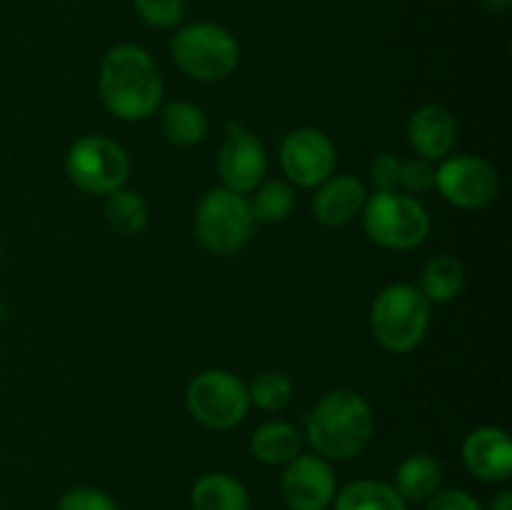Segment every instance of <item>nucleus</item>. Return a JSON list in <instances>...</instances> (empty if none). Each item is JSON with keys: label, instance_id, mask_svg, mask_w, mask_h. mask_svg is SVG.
<instances>
[{"label": "nucleus", "instance_id": "obj_12", "mask_svg": "<svg viewBox=\"0 0 512 510\" xmlns=\"http://www.w3.org/2000/svg\"><path fill=\"white\" fill-rule=\"evenodd\" d=\"M280 493L290 510H325L338 493L335 473L318 453L295 455L280 478Z\"/></svg>", "mask_w": 512, "mask_h": 510}, {"label": "nucleus", "instance_id": "obj_3", "mask_svg": "<svg viewBox=\"0 0 512 510\" xmlns=\"http://www.w3.org/2000/svg\"><path fill=\"white\" fill-rule=\"evenodd\" d=\"M430 328V303L418 285H385L370 308V330L390 353H410Z\"/></svg>", "mask_w": 512, "mask_h": 510}, {"label": "nucleus", "instance_id": "obj_30", "mask_svg": "<svg viewBox=\"0 0 512 510\" xmlns=\"http://www.w3.org/2000/svg\"><path fill=\"white\" fill-rule=\"evenodd\" d=\"M488 510H512V490H500V493L490 500Z\"/></svg>", "mask_w": 512, "mask_h": 510}, {"label": "nucleus", "instance_id": "obj_4", "mask_svg": "<svg viewBox=\"0 0 512 510\" xmlns=\"http://www.w3.org/2000/svg\"><path fill=\"white\" fill-rule=\"evenodd\" d=\"M360 215L368 238L380 248L413 250L430 235L428 210L418 198L403 190H375L368 195Z\"/></svg>", "mask_w": 512, "mask_h": 510}, {"label": "nucleus", "instance_id": "obj_10", "mask_svg": "<svg viewBox=\"0 0 512 510\" xmlns=\"http://www.w3.org/2000/svg\"><path fill=\"white\" fill-rule=\"evenodd\" d=\"M338 150L318 128H298L280 145V168L298 188H318L335 173Z\"/></svg>", "mask_w": 512, "mask_h": 510}, {"label": "nucleus", "instance_id": "obj_11", "mask_svg": "<svg viewBox=\"0 0 512 510\" xmlns=\"http://www.w3.org/2000/svg\"><path fill=\"white\" fill-rule=\"evenodd\" d=\"M218 175L223 188L248 195L268 175V150L263 140L238 120H230L218 153Z\"/></svg>", "mask_w": 512, "mask_h": 510}, {"label": "nucleus", "instance_id": "obj_27", "mask_svg": "<svg viewBox=\"0 0 512 510\" xmlns=\"http://www.w3.org/2000/svg\"><path fill=\"white\" fill-rule=\"evenodd\" d=\"M58 510H118L115 500L98 488H70L60 498Z\"/></svg>", "mask_w": 512, "mask_h": 510}, {"label": "nucleus", "instance_id": "obj_25", "mask_svg": "<svg viewBox=\"0 0 512 510\" xmlns=\"http://www.w3.org/2000/svg\"><path fill=\"white\" fill-rule=\"evenodd\" d=\"M133 5L140 20L158 30L178 28L185 15V0H133Z\"/></svg>", "mask_w": 512, "mask_h": 510}, {"label": "nucleus", "instance_id": "obj_9", "mask_svg": "<svg viewBox=\"0 0 512 510\" xmlns=\"http://www.w3.org/2000/svg\"><path fill=\"white\" fill-rule=\"evenodd\" d=\"M435 188L455 208L483 210L498 198L500 175L485 158L455 155L443 158L440 168H435Z\"/></svg>", "mask_w": 512, "mask_h": 510}, {"label": "nucleus", "instance_id": "obj_23", "mask_svg": "<svg viewBox=\"0 0 512 510\" xmlns=\"http://www.w3.org/2000/svg\"><path fill=\"white\" fill-rule=\"evenodd\" d=\"M295 208L293 185L285 180H265L255 188L250 210H253L255 223H280L288 218Z\"/></svg>", "mask_w": 512, "mask_h": 510}, {"label": "nucleus", "instance_id": "obj_1", "mask_svg": "<svg viewBox=\"0 0 512 510\" xmlns=\"http://www.w3.org/2000/svg\"><path fill=\"white\" fill-rule=\"evenodd\" d=\"M98 88L108 113L128 123H138L160 108L163 75L148 50L123 43L105 53L100 63Z\"/></svg>", "mask_w": 512, "mask_h": 510}, {"label": "nucleus", "instance_id": "obj_28", "mask_svg": "<svg viewBox=\"0 0 512 510\" xmlns=\"http://www.w3.org/2000/svg\"><path fill=\"white\" fill-rule=\"evenodd\" d=\"M400 163L403 160L395 153H380L370 160L368 175L378 193H383V190H400Z\"/></svg>", "mask_w": 512, "mask_h": 510}, {"label": "nucleus", "instance_id": "obj_15", "mask_svg": "<svg viewBox=\"0 0 512 510\" xmlns=\"http://www.w3.org/2000/svg\"><path fill=\"white\" fill-rule=\"evenodd\" d=\"M458 140V125L453 113L438 103L420 105L408 120V143L425 160L448 158Z\"/></svg>", "mask_w": 512, "mask_h": 510}, {"label": "nucleus", "instance_id": "obj_16", "mask_svg": "<svg viewBox=\"0 0 512 510\" xmlns=\"http://www.w3.org/2000/svg\"><path fill=\"white\" fill-rule=\"evenodd\" d=\"M193 510H248L250 495L238 478L228 473H205L190 490Z\"/></svg>", "mask_w": 512, "mask_h": 510}, {"label": "nucleus", "instance_id": "obj_21", "mask_svg": "<svg viewBox=\"0 0 512 510\" xmlns=\"http://www.w3.org/2000/svg\"><path fill=\"white\" fill-rule=\"evenodd\" d=\"M160 128H163V135L173 145L193 148V145L203 143L205 135H208V115H205L203 108H198L195 103L175 100V103L163 108Z\"/></svg>", "mask_w": 512, "mask_h": 510}, {"label": "nucleus", "instance_id": "obj_24", "mask_svg": "<svg viewBox=\"0 0 512 510\" xmlns=\"http://www.w3.org/2000/svg\"><path fill=\"white\" fill-rule=\"evenodd\" d=\"M293 393V380L285 373H280V370H263L248 385L250 403L258 405L265 413H278V410H283L293 400Z\"/></svg>", "mask_w": 512, "mask_h": 510}, {"label": "nucleus", "instance_id": "obj_5", "mask_svg": "<svg viewBox=\"0 0 512 510\" xmlns=\"http://www.w3.org/2000/svg\"><path fill=\"white\" fill-rule=\"evenodd\" d=\"M175 65L200 83H220L238 68L240 48L235 35L218 23H190L170 43Z\"/></svg>", "mask_w": 512, "mask_h": 510}, {"label": "nucleus", "instance_id": "obj_14", "mask_svg": "<svg viewBox=\"0 0 512 510\" xmlns=\"http://www.w3.org/2000/svg\"><path fill=\"white\" fill-rule=\"evenodd\" d=\"M368 200L365 183L355 175H330L325 183L318 185L313 195V215L328 228H343L353 223Z\"/></svg>", "mask_w": 512, "mask_h": 510}, {"label": "nucleus", "instance_id": "obj_17", "mask_svg": "<svg viewBox=\"0 0 512 510\" xmlns=\"http://www.w3.org/2000/svg\"><path fill=\"white\" fill-rule=\"evenodd\" d=\"M440 483H443V468H440L438 460H435L433 455L415 453L408 455V458L398 465L393 488L398 490V495L405 503H408V500L423 503V500H430L438 493Z\"/></svg>", "mask_w": 512, "mask_h": 510}, {"label": "nucleus", "instance_id": "obj_13", "mask_svg": "<svg viewBox=\"0 0 512 510\" xmlns=\"http://www.w3.org/2000/svg\"><path fill=\"white\" fill-rule=\"evenodd\" d=\"M463 463L485 483H505L512 475V443L503 428H475L463 443Z\"/></svg>", "mask_w": 512, "mask_h": 510}, {"label": "nucleus", "instance_id": "obj_20", "mask_svg": "<svg viewBox=\"0 0 512 510\" xmlns=\"http://www.w3.org/2000/svg\"><path fill=\"white\" fill-rule=\"evenodd\" d=\"M465 288V268L455 255L440 253L425 263L423 278H420V293L428 303H450L458 298Z\"/></svg>", "mask_w": 512, "mask_h": 510}, {"label": "nucleus", "instance_id": "obj_29", "mask_svg": "<svg viewBox=\"0 0 512 510\" xmlns=\"http://www.w3.org/2000/svg\"><path fill=\"white\" fill-rule=\"evenodd\" d=\"M425 510H483V505L463 488H448L438 490L433 498L428 500Z\"/></svg>", "mask_w": 512, "mask_h": 510}, {"label": "nucleus", "instance_id": "obj_19", "mask_svg": "<svg viewBox=\"0 0 512 510\" xmlns=\"http://www.w3.org/2000/svg\"><path fill=\"white\" fill-rule=\"evenodd\" d=\"M335 510H408L398 490L385 480H353L333 498Z\"/></svg>", "mask_w": 512, "mask_h": 510}, {"label": "nucleus", "instance_id": "obj_26", "mask_svg": "<svg viewBox=\"0 0 512 510\" xmlns=\"http://www.w3.org/2000/svg\"><path fill=\"white\" fill-rule=\"evenodd\" d=\"M435 188V165L425 158H410L400 163V190L408 195L428 193Z\"/></svg>", "mask_w": 512, "mask_h": 510}, {"label": "nucleus", "instance_id": "obj_7", "mask_svg": "<svg viewBox=\"0 0 512 510\" xmlns=\"http://www.w3.org/2000/svg\"><path fill=\"white\" fill-rule=\"evenodd\" d=\"M65 173L70 183L83 193L108 198L115 190L125 188L130 158L123 145L108 135H83L68 148Z\"/></svg>", "mask_w": 512, "mask_h": 510}, {"label": "nucleus", "instance_id": "obj_8", "mask_svg": "<svg viewBox=\"0 0 512 510\" xmlns=\"http://www.w3.org/2000/svg\"><path fill=\"white\" fill-rule=\"evenodd\" d=\"M185 405L203 428L230 430L243 423L248 415V385L230 370H203L188 383Z\"/></svg>", "mask_w": 512, "mask_h": 510}, {"label": "nucleus", "instance_id": "obj_2", "mask_svg": "<svg viewBox=\"0 0 512 510\" xmlns=\"http://www.w3.org/2000/svg\"><path fill=\"white\" fill-rule=\"evenodd\" d=\"M373 408L355 390H330L310 410L305 435L325 460H350L368 448L373 438Z\"/></svg>", "mask_w": 512, "mask_h": 510}, {"label": "nucleus", "instance_id": "obj_6", "mask_svg": "<svg viewBox=\"0 0 512 510\" xmlns=\"http://www.w3.org/2000/svg\"><path fill=\"white\" fill-rule=\"evenodd\" d=\"M253 225L250 200L228 188L208 190L195 205V238L213 255L238 253L253 235Z\"/></svg>", "mask_w": 512, "mask_h": 510}, {"label": "nucleus", "instance_id": "obj_18", "mask_svg": "<svg viewBox=\"0 0 512 510\" xmlns=\"http://www.w3.org/2000/svg\"><path fill=\"white\" fill-rule=\"evenodd\" d=\"M303 448V435L285 420H268L258 425L250 438V450L265 465H288Z\"/></svg>", "mask_w": 512, "mask_h": 510}, {"label": "nucleus", "instance_id": "obj_22", "mask_svg": "<svg viewBox=\"0 0 512 510\" xmlns=\"http://www.w3.org/2000/svg\"><path fill=\"white\" fill-rule=\"evenodd\" d=\"M148 203L138 190L120 188L105 198V220L120 235H138L148 225Z\"/></svg>", "mask_w": 512, "mask_h": 510}]
</instances>
